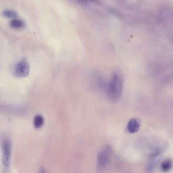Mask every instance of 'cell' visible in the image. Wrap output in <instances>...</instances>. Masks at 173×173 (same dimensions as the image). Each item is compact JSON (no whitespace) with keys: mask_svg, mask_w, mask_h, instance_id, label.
Masks as SVG:
<instances>
[{"mask_svg":"<svg viewBox=\"0 0 173 173\" xmlns=\"http://www.w3.org/2000/svg\"><path fill=\"white\" fill-rule=\"evenodd\" d=\"M124 81L121 73L114 72L107 88V94L110 100L113 102L117 101L121 98L122 94Z\"/></svg>","mask_w":173,"mask_h":173,"instance_id":"1","label":"cell"},{"mask_svg":"<svg viewBox=\"0 0 173 173\" xmlns=\"http://www.w3.org/2000/svg\"><path fill=\"white\" fill-rule=\"evenodd\" d=\"M112 147L109 145L101 146L99 150L97 157L96 170L102 172L108 167L112 155Z\"/></svg>","mask_w":173,"mask_h":173,"instance_id":"2","label":"cell"},{"mask_svg":"<svg viewBox=\"0 0 173 173\" xmlns=\"http://www.w3.org/2000/svg\"><path fill=\"white\" fill-rule=\"evenodd\" d=\"M2 159L3 164L6 167L10 165L12 152V143L7 137L3 138L2 141Z\"/></svg>","mask_w":173,"mask_h":173,"instance_id":"3","label":"cell"},{"mask_svg":"<svg viewBox=\"0 0 173 173\" xmlns=\"http://www.w3.org/2000/svg\"><path fill=\"white\" fill-rule=\"evenodd\" d=\"M30 67L27 61L23 60L16 65L15 68V75L18 77H27L29 73Z\"/></svg>","mask_w":173,"mask_h":173,"instance_id":"4","label":"cell"},{"mask_svg":"<svg viewBox=\"0 0 173 173\" xmlns=\"http://www.w3.org/2000/svg\"><path fill=\"white\" fill-rule=\"evenodd\" d=\"M141 124L139 121L136 118H132L129 121L126 126V130L131 134L137 132L140 130Z\"/></svg>","mask_w":173,"mask_h":173,"instance_id":"5","label":"cell"},{"mask_svg":"<svg viewBox=\"0 0 173 173\" xmlns=\"http://www.w3.org/2000/svg\"><path fill=\"white\" fill-rule=\"evenodd\" d=\"M172 163L170 159H167L164 161L161 165V168L164 172H167L170 171L172 167Z\"/></svg>","mask_w":173,"mask_h":173,"instance_id":"6","label":"cell"},{"mask_svg":"<svg viewBox=\"0 0 173 173\" xmlns=\"http://www.w3.org/2000/svg\"><path fill=\"white\" fill-rule=\"evenodd\" d=\"M44 120L42 115H37L34 119V126L35 128L38 129L41 128L43 125Z\"/></svg>","mask_w":173,"mask_h":173,"instance_id":"7","label":"cell"},{"mask_svg":"<svg viewBox=\"0 0 173 173\" xmlns=\"http://www.w3.org/2000/svg\"><path fill=\"white\" fill-rule=\"evenodd\" d=\"M24 23L22 20L15 19L10 22V25L12 28L15 29L21 28L24 26Z\"/></svg>","mask_w":173,"mask_h":173,"instance_id":"8","label":"cell"},{"mask_svg":"<svg viewBox=\"0 0 173 173\" xmlns=\"http://www.w3.org/2000/svg\"><path fill=\"white\" fill-rule=\"evenodd\" d=\"M150 160L147 167L146 170L148 173H151L154 171L157 163L158 160L156 159H150Z\"/></svg>","mask_w":173,"mask_h":173,"instance_id":"9","label":"cell"},{"mask_svg":"<svg viewBox=\"0 0 173 173\" xmlns=\"http://www.w3.org/2000/svg\"><path fill=\"white\" fill-rule=\"evenodd\" d=\"M2 15L7 18H15L17 17L18 14L16 11L11 10H6L3 11Z\"/></svg>","mask_w":173,"mask_h":173,"instance_id":"10","label":"cell"},{"mask_svg":"<svg viewBox=\"0 0 173 173\" xmlns=\"http://www.w3.org/2000/svg\"><path fill=\"white\" fill-rule=\"evenodd\" d=\"M37 173H47L46 171L45 170L44 168L42 166H41Z\"/></svg>","mask_w":173,"mask_h":173,"instance_id":"11","label":"cell"}]
</instances>
